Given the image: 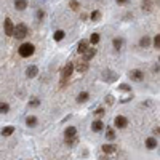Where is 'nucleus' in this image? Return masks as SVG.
Masks as SVG:
<instances>
[{"instance_id":"2eb2a0df","label":"nucleus","mask_w":160,"mask_h":160,"mask_svg":"<svg viewBox=\"0 0 160 160\" xmlns=\"http://www.w3.org/2000/svg\"><path fill=\"white\" fill-rule=\"evenodd\" d=\"M104 128V123L101 122V120H95V122L91 123V130L93 131H101Z\"/></svg>"},{"instance_id":"0eeeda50","label":"nucleus","mask_w":160,"mask_h":160,"mask_svg":"<svg viewBox=\"0 0 160 160\" xmlns=\"http://www.w3.org/2000/svg\"><path fill=\"white\" fill-rule=\"evenodd\" d=\"M75 69H77V72H80V74L87 72V71H88V62H87V61H83V59L77 61V64H75Z\"/></svg>"},{"instance_id":"2f4dec72","label":"nucleus","mask_w":160,"mask_h":160,"mask_svg":"<svg viewBox=\"0 0 160 160\" xmlns=\"http://www.w3.org/2000/svg\"><path fill=\"white\" fill-rule=\"evenodd\" d=\"M95 114H96V115H98V117H103V115H104V109H103V107H99V109H96V112H95Z\"/></svg>"},{"instance_id":"4468645a","label":"nucleus","mask_w":160,"mask_h":160,"mask_svg":"<svg viewBox=\"0 0 160 160\" xmlns=\"http://www.w3.org/2000/svg\"><path fill=\"white\" fill-rule=\"evenodd\" d=\"M37 123H38V120H37V117H34V115H29L26 119V125H27V127H30V128L37 127Z\"/></svg>"},{"instance_id":"423d86ee","label":"nucleus","mask_w":160,"mask_h":160,"mask_svg":"<svg viewBox=\"0 0 160 160\" xmlns=\"http://www.w3.org/2000/svg\"><path fill=\"white\" fill-rule=\"evenodd\" d=\"M3 26H5V34H7V35L13 37L14 24H13V22H11V19H10V18H7V19H5V22H3Z\"/></svg>"},{"instance_id":"cd10ccee","label":"nucleus","mask_w":160,"mask_h":160,"mask_svg":"<svg viewBox=\"0 0 160 160\" xmlns=\"http://www.w3.org/2000/svg\"><path fill=\"white\" fill-rule=\"evenodd\" d=\"M90 18H91L93 21H98V19L101 18V13H99V11H93V13L90 14Z\"/></svg>"},{"instance_id":"5701e85b","label":"nucleus","mask_w":160,"mask_h":160,"mask_svg":"<svg viewBox=\"0 0 160 160\" xmlns=\"http://www.w3.org/2000/svg\"><path fill=\"white\" fill-rule=\"evenodd\" d=\"M106 138L109 139V141H114V139H115V133H114V130H112V128H107V131H106Z\"/></svg>"},{"instance_id":"dca6fc26","label":"nucleus","mask_w":160,"mask_h":160,"mask_svg":"<svg viewBox=\"0 0 160 160\" xmlns=\"http://www.w3.org/2000/svg\"><path fill=\"white\" fill-rule=\"evenodd\" d=\"M146 147L147 149H155V147H157V139L155 138H147L146 139Z\"/></svg>"},{"instance_id":"c85d7f7f","label":"nucleus","mask_w":160,"mask_h":160,"mask_svg":"<svg viewBox=\"0 0 160 160\" xmlns=\"http://www.w3.org/2000/svg\"><path fill=\"white\" fill-rule=\"evenodd\" d=\"M75 143H77V136H74V138H66V144H69V146H74Z\"/></svg>"},{"instance_id":"4be33fe9","label":"nucleus","mask_w":160,"mask_h":160,"mask_svg":"<svg viewBox=\"0 0 160 160\" xmlns=\"http://www.w3.org/2000/svg\"><path fill=\"white\" fill-rule=\"evenodd\" d=\"M88 98H90V95H88V93H87V91H82L80 95L77 96V101H79V103H85V101H87Z\"/></svg>"},{"instance_id":"e433bc0d","label":"nucleus","mask_w":160,"mask_h":160,"mask_svg":"<svg viewBox=\"0 0 160 160\" xmlns=\"http://www.w3.org/2000/svg\"><path fill=\"white\" fill-rule=\"evenodd\" d=\"M154 133L159 136V133H160V128H159V127H157V128H154Z\"/></svg>"},{"instance_id":"473e14b6","label":"nucleus","mask_w":160,"mask_h":160,"mask_svg":"<svg viewBox=\"0 0 160 160\" xmlns=\"http://www.w3.org/2000/svg\"><path fill=\"white\" fill-rule=\"evenodd\" d=\"M43 16H45L43 10H38V11H37V18H38V19H42V18H43Z\"/></svg>"},{"instance_id":"f257e3e1","label":"nucleus","mask_w":160,"mask_h":160,"mask_svg":"<svg viewBox=\"0 0 160 160\" xmlns=\"http://www.w3.org/2000/svg\"><path fill=\"white\" fill-rule=\"evenodd\" d=\"M34 51H35V46H34L32 43H22V45L18 48L19 56H22V58H29V56H32Z\"/></svg>"},{"instance_id":"9b49d317","label":"nucleus","mask_w":160,"mask_h":160,"mask_svg":"<svg viewBox=\"0 0 160 160\" xmlns=\"http://www.w3.org/2000/svg\"><path fill=\"white\" fill-rule=\"evenodd\" d=\"M95 54H96V50H95V48H88L87 51L83 53V61L88 62L90 59H91V58H95Z\"/></svg>"},{"instance_id":"aec40b11","label":"nucleus","mask_w":160,"mask_h":160,"mask_svg":"<svg viewBox=\"0 0 160 160\" xmlns=\"http://www.w3.org/2000/svg\"><path fill=\"white\" fill-rule=\"evenodd\" d=\"M149 45H151V38H149V37L144 35L141 40H139V46H143V48H147Z\"/></svg>"},{"instance_id":"6e6552de","label":"nucleus","mask_w":160,"mask_h":160,"mask_svg":"<svg viewBox=\"0 0 160 160\" xmlns=\"http://www.w3.org/2000/svg\"><path fill=\"white\" fill-rule=\"evenodd\" d=\"M101 151H103L104 154H114L115 151H119V147H117L115 144H104Z\"/></svg>"},{"instance_id":"72a5a7b5","label":"nucleus","mask_w":160,"mask_h":160,"mask_svg":"<svg viewBox=\"0 0 160 160\" xmlns=\"http://www.w3.org/2000/svg\"><path fill=\"white\" fill-rule=\"evenodd\" d=\"M106 99H107V104H112V103H114V98H112V96H111V95H109V96H107V98H106Z\"/></svg>"},{"instance_id":"6ab92c4d","label":"nucleus","mask_w":160,"mask_h":160,"mask_svg":"<svg viewBox=\"0 0 160 160\" xmlns=\"http://www.w3.org/2000/svg\"><path fill=\"white\" fill-rule=\"evenodd\" d=\"M64 35H66V34H64V30H56V32L53 34V38H54L56 42H61L62 38H64Z\"/></svg>"},{"instance_id":"1a4fd4ad","label":"nucleus","mask_w":160,"mask_h":160,"mask_svg":"<svg viewBox=\"0 0 160 160\" xmlns=\"http://www.w3.org/2000/svg\"><path fill=\"white\" fill-rule=\"evenodd\" d=\"M38 74V69H37V66H29L27 67V71H26V75L29 77V79H34Z\"/></svg>"},{"instance_id":"a211bd4d","label":"nucleus","mask_w":160,"mask_h":160,"mask_svg":"<svg viewBox=\"0 0 160 160\" xmlns=\"http://www.w3.org/2000/svg\"><path fill=\"white\" fill-rule=\"evenodd\" d=\"M112 45H114V48L119 51L120 48H122V45H123V38H120V37H117L114 38V42H112Z\"/></svg>"},{"instance_id":"7ed1b4c3","label":"nucleus","mask_w":160,"mask_h":160,"mask_svg":"<svg viewBox=\"0 0 160 160\" xmlns=\"http://www.w3.org/2000/svg\"><path fill=\"white\" fill-rule=\"evenodd\" d=\"M72 71H74V64L72 62H67V64L64 66V69H62V72H61V85L64 87L66 85V82H67V79L72 75Z\"/></svg>"},{"instance_id":"c756f323","label":"nucleus","mask_w":160,"mask_h":160,"mask_svg":"<svg viewBox=\"0 0 160 160\" xmlns=\"http://www.w3.org/2000/svg\"><path fill=\"white\" fill-rule=\"evenodd\" d=\"M154 46H155V48H160V35H159V34H157V35H155L154 37Z\"/></svg>"},{"instance_id":"7c9ffc66","label":"nucleus","mask_w":160,"mask_h":160,"mask_svg":"<svg viewBox=\"0 0 160 160\" xmlns=\"http://www.w3.org/2000/svg\"><path fill=\"white\" fill-rule=\"evenodd\" d=\"M119 88H120V90H122V91H130V90H131V88H130V87H128V85H127V83H122V85H119Z\"/></svg>"},{"instance_id":"a878e982","label":"nucleus","mask_w":160,"mask_h":160,"mask_svg":"<svg viewBox=\"0 0 160 160\" xmlns=\"http://www.w3.org/2000/svg\"><path fill=\"white\" fill-rule=\"evenodd\" d=\"M37 106H40V99L38 98H32L29 101V107H37Z\"/></svg>"},{"instance_id":"f8f14e48","label":"nucleus","mask_w":160,"mask_h":160,"mask_svg":"<svg viewBox=\"0 0 160 160\" xmlns=\"http://www.w3.org/2000/svg\"><path fill=\"white\" fill-rule=\"evenodd\" d=\"M64 136L66 138H74V136H77V128L75 127H67L64 131Z\"/></svg>"},{"instance_id":"393cba45","label":"nucleus","mask_w":160,"mask_h":160,"mask_svg":"<svg viewBox=\"0 0 160 160\" xmlns=\"http://www.w3.org/2000/svg\"><path fill=\"white\" fill-rule=\"evenodd\" d=\"M10 111V106L7 103H0V114H7Z\"/></svg>"},{"instance_id":"ddd939ff","label":"nucleus","mask_w":160,"mask_h":160,"mask_svg":"<svg viewBox=\"0 0 160 160\" xmlns=\"http://www.w3.org/2000/svg\"><path fill=\"white\" fill-rule=\"evenodd\" d=\"M14 8L19 10V11L26 10L27 8V2L26 0H14Z\"/></svg>"},{"instance_id":"f03ea898","label":"nucleus","mask_w":160,"mask_h":160,"mask_svg":"<svg viewBox=\"0 0 160 160\" xmlns=\"http://www.w3.org/2000/svg\"><path fill=\"white\" fill-rule=\"evenodd\" d=\"M27 32H29V29H27V26L26 24H22V22H19V24L14 26V30H13V37H16V38H24L27 35Z\"/></svg>"},{"instance_id":"bb28decb","label":"nucleus","mask_w":160,"mask_h":160,"mask_svg":"<svg viewBox=\"0 0 160 160\" xmlns=\"http://www.w3.org/2000/svg\"><path fill=\"white\" fill-rule=\"evenodd\" d=\"M69 7H71L72 10H80V3L75 2V0H71V2H69Z\"/></svg>"},{"instance_id":"f704fd0d","label":"nucleus","mask_w":160,"mask_h":160,"mask_svg":"<svg viewBox=\"0 0 160 160\" xmlns=\"http://www.w3.org/2000/svg\"><path fill=\"white\" fill-rule=\"evenodd\" d=\"M130 0H117V3H120V5H123V3H128Z\"/></svg>"},{"instance_id":"20e7f679","label":"nucleus","mask_w":160,"mask_h":160,"mask_svg":"<svg viewBox=\"0 0 160 160\" xmlns=\"http://www.w3.org/2000/svg\"><path fill=\"white\" fill-rule=\"evenodd\" d=\"M128 75H130V79L135 80V82H141L144 79V72L139 71V69H133V71H130Z\"/></svg>"},{"instance_id":"f3484780","label":"nucleus","mask_w":160,"mask_h":160,"mask_svg":"<svg viewBox=\"0 0 160 160\" xmlns=\"http://www.w3.org/2000/svg\"><path fill=\"white\" fill-rule=\"evenodd\" d=\"M141 8H143V11H149L152 10V0H143V5H141Z\"/></svg>"},{"instance_id":"412c9836","label":"nucleus","mask_w":160,"mask_h":160,"mask_svg":"<svg viewBox=\"0 0 160 160\" xmlns=\"http://www.w3.org/2000/svg\"><path fill=\"white\" fill-rule=\"evenodd\" d=\"M13 133H14V127H5L2 130V135L3 136H11Z\"/></svg>"},{"instance_id":"b1692460","label":"nucleus","mask_w":160,"mask_h":160,"mask_svg":"<svg viewBox=\"0 0 160 160\" xmlns=\"http://www.w3.org/2000/svg\"><path fill=\"white\" fill-rule=\"evenodd\" d=\"M98 42H99V34H91V37H90L88 43H93V45H96Z\"/></svg>"},{"instance_id":"9d476101","label":"nucleus","mask_w":160,"mask_h":160,"mask_svg":"<svg viewBox=\"0 0 160 160\" xmlns=\"http://www.w3.org/2000/svg\"><path fill=\"white\" fill-rule=\"evenodd\" d=\"M88 45H90V43H88V40H80V43H79V46H77V51L83 54V53H85V51H87V50L90 48Z\"/></svg>"},{"instance_id":"c9c22d12","label":"nucleus","mask_w":160,"mask_h":160,"mask_svg":"<svg viewBox=\"0 0 160 160\" xmlns=\"http://www.w3.org/2000/svg\"><path fill=\"white\" fill-rule=\"evenodd\" d=\"M159 71H160L159 64H155V66H154V72H155V74H159Z\"/></svg>"},{"instance_id":"39448f33","label":"nucleus","mask_w":160,"mask_h":160,"mask_svg":"<svg viewBox=\"0 0 160 160\" xmlns=\"http://www.w3.org/2000/svg\"><path fill=\"white\" fill-rule=\"evenodd\" d=\"M114 125L117 128H125L128 125V119H127V117H123V115H117L114 119Z\"/></svg>"}]
</instances>
